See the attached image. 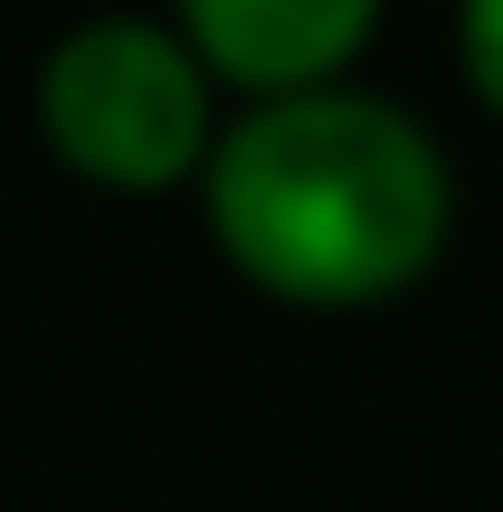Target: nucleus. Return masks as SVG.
Listing matches in <instances>:
<instances>
[{
  "instance_id": "obj_1",
  "label": "nucleus",
  "mask_w": 503,
  "mask_h": 512,
  "mask_svg": "<svg viewBox=\"0 0 503 512\" xmlns=\"http://www.w3.org/2000/svg\"><path fill=\"white\" fill-rule=\"evenodd\" d=\"M200 209L219 256L276 304H380L418 285L456 228V181L409 105L361 86H314L247 105L200 162Z\"/></svg>"
},
{
  "instance_id": "obj_2",
  "label": "nucleus",
  "mask_w": 503,
  "mask_h": 512,
  "mask_svg": "<svg viewBox=\"0 0 503 512\" xmlns=\"http://www.w3.org/2000/svg\"><path fill=\"white\" fill-rule=\"evenodd\" d=\"M38 124H48V152L76 181L133 190V200L190 181L209 162V143H219L200 57L181 48V29L133 19V10L76 19L48 48V67H38Z\"/></svg>"
},
{
  "instance_id": "obj_3",
  "label": "nucleus",
  "mask_w": 503,
  "mask_h": 512,
  "mask_svg": "<svg viewBox=\"0 0 503 512\" xmlns=\"http://www.w3.org/2000/svg\"><path fill=\"white\" fill-rule=\"evenodd\" d=\"M380 0H181V48L200 76H228L257 105L314 95L371 48Z\"/></svg>"
},
{
  "instance_id": "obj_4",
  "label": "nucleus",
  "mask_w": 503,
  "mask_h": 512,
  "mask_svg": "<svg viewBox=\"0 0 503 512\" xmlns=\"http://www.w3.org/2000/svg\"><path fill=\"white\" fill-rule=\"evenodd\" d=\"M456 57H466L475 105L503 124V0H456Z\"/></svg>"
}]
</instances>
